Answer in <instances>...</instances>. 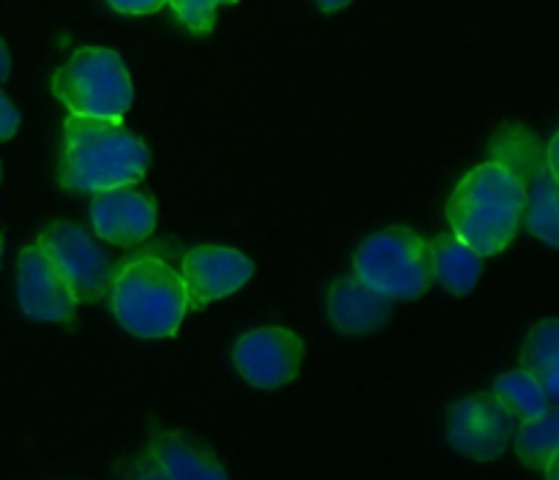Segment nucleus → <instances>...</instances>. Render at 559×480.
<instances>
[{
    "instance_id": "f257e3e1",
    "label": "nucleus",
    "mask_w": 559,
    "mask_h": 480,
    "mask_svg": "<svg viewBox=\"0 0 559 480\" xmlns=\"http://www.w3.org/2000/svg\"><path fill=\"white\" fill-rule=\"evenodd\" d=\"M151 167L145 142L118 120L69 115L63 123V153L58 183L66 191H107L136 185Z\"/></svg>"
},
{
    "instance_id": "f03ea898",
    "label": "nucleus",
    "mask_w": 559,
    "mask_h": 480,
    "mask_svg": "<svg viewBox=\"0 0 559 480\" xmlns=\"http://www.w3.org/2000/svg\"><path fill=\"white\" fill-rule=\"evenodd\" d=\"M524 185L516 175L497 161H486L464 175L448 200V221L453 235L478 251L495 256L516 238L524 213Z\"/></svg>"
},
{
    "instance_id": "7ed1b4c3",
    "label": "nucleus",
    "mask_w": 559,
    "mask_h": 480,
    "mask_svg": "<svg viewBox=\"0 0 559 480\" xmlns=\"http://www.w3.org/2000/svg\"><path fill=\"white\" fill-rule=\"evenodd\" d=\"M107 298L118 325L136 338H173L186 316L180 273L145 251L115 267Z\"/></svg>"
},
{
    "instance_id": "20e7f679",
    "label": "nucleus",
    "mask_w": 559,
    "mask_h": 480,
    "mask_svg": "<svg viewBox=\"0 0 559 480\" xmlns=\"http://www.w3.org/2000/svg\"><path fill=\"white\" fill-rule=\"evenodd\" d=\"M52 93L80 118L123 120L134 101L129 69L115 49L82 47L52 76Z\"/></svg>"
},
{
    "instance_id": "39448f33",
    "label": "nucleus",
    "mask_w": 559,
    "mask_h": 480,
    "mask_svg": "<svg viewBox=\"0 0 559 480\" xmlns=\"http://www.w3.org/2000/svg\"><path fill=\"white\" fill-rule=\"evenodd\" d=\"M491 161L511 169L524 185V221L527 229L544 243L557 245L559 240V196L557 169L546 158V147L527 125L511 123L495 134L489 145Z\"/></svg>"
},
{
    "instance_id": "423d86ee",
    "label": "nucleus",
    "mask_w": 559,
    "mask_h": 480,
    "mask_svg": "<svg viewBox=\"0 0 559 480\" xmlns=\"http://www.w3.org/2000/svg\"><path fill=\"white\" fill-rule=\"evenodd\" d=\"M355 278L385 300H415L429 289V245L407 227L369 235L355 254Z\"/></svg>"
},
{
    "instance_id": "0eeeda50",
    "label": "nucleus",
    "mask_w": 559,
    "mask_h": 480,
    "mask_svg": "<svg viewBox=\"0 0 559 480\" xmlns=\"http://www.w3.org/2000/svg\"><path fill=\"white\" fill-rule=\"evenodd\" d=\"M36 245L60 273L76 303H96V300L107 298L109 281H112V262L104 256L96 240L80 224H49L38 235Z\"/></svg>"
},
{
    "instance_id": "6e6552de",
    "label": "nucleus",
    "mask_w": 559,
    "mask_h": 480,
    "mask_svg": "<svg viewBox=\"0 0 559 480\" xmlns=\"http://www.w3.org/2000/svg\"><path fill=\"white\" fill-rule=\"evenodd\" d=\"M516 418L495 393H473L448 409L445 436L453 451L475 461H495L511 445Z\"/></svg>"
},
{
    "instance_id": "1a4fd4ad",
    "label": "nucleus",
    "mask_w": 559,
    "mask_h": 480,
    "mask_svg": "<svg viewBox=\"0 0 559 480\" xmlns=\"http://www.w3.org/2000/svg\"><path fill=\"white\" fill-rule=\"evenodd\" d=\"M304 355V341L289 327H257L235 341L233 363L257 391H276L298 376Z\"/></svg>"
},
{
    "instance_id": "9d476101",
    "label": "nucleus",
    "mask_w": 559,
    "mask_h": 480,
    "mask_svg": "<svg viewBox=\"0 0 559 480\" xmlns=\"http://www.w3.org/2000/svg\"><path fill=\"white\" fill-rule=\"evenodd\" d=\"M254 276V262L227 245H197L183 254L180 281L186 289V311L205 309L213 300L238 292Z\"/></svg>"
},
{
    "instance_id": "9b49d317",
    "label": "nucleus",
    "mask_w": 559,
    "mask_h": 480,
    "mask_svg": "<svg viewBox=\"0 0 559 480\" xmlns=\"http://www.w3.org/2000/svg\"><path fill=\"white\" fill-rule=\"evenodd\" d=\"M16 300L33 322H71L76 300L38 245H25L16 262Z\"/></svg>"
},
{
    "instance_id": "f8f14e48",
    "label": "nucleus",
    "mask_w": 559,
    "mask_h": 480,
    "mask_svg": "<svg viewBox=\"0 0 559 480\" xmlns=\"http://www.w3.org/2000/svg\"><path fill=\"white\" fill-rule=\"evenodd\" d=\"M91 221L98 238L107 243L136 245L156 229V205L151 196L129 185L96 191L91 202Z\"/></svg>"
},
{
    "instance_id": "ddd939ff",
    "label": "nucleus",
    "mask_w": 559,
    "mask_h": 480,
    "mask_svg": "<svg viewBox=\"0 0 559 480\" xmlns=\"http://www.w3.org/2000/svg\"><path fill=\"white\" fill-rule=\"evenodd\" d=\"M145 453L167 480H229L227 469L213 456L211 447L180 431H156Z\"/></svg>"
},
{
    "instance_id": "4468645a",
    "label": "nucleus",
    "mask_w": 559,
    "mask_h": 480,
    "mask_svg": "<svg viewBox=\"0 0 559 480\" xmlns=\"http://www.w3.org/2000/svg\"><path fill=\"white\" fill-rule=\"evenodd\" d=\"M328 316L338 333L366 336V333H374L385 325L388 316H391V300L371 292L355 276L338 278L328 292Z\"/></svg>"
},
{
    "instance_id": "2eb2a0df",
    "label": "nucleus",
    "mask_w": 559,
    "mask_h": 480,
    "mask_svg": "<svg viewBox=\"0 0 559 480\" xmlns=\"http://www.w3.org/2000/svg\"><path fill=\"white\" fill-rule=\"evenodd\" d=\"M429 273L453 295H469L484 273V256L453 232H442L429 243Z\"/></svg>"
},
{
    "instance_id": "dca6fc26",
    "label": "nucleus",
    "mask_w": 559,
    "mask_h": 480,
    "mask_svg": "<svg viewBox=\"0 0 559 480\" xmlns=\"http://www.w3.org/2000/svg\"><path fill=\"white\" fill-rule=\"evenodd\" d=\"M522 369L538 376L551 401L559 398V322L544 320L527 333L522 347Z\"/></svg>"
},
{
    "instance_id": "f3484780",
    "label": "nucleus",
    "mask_w": 559,
    "mask_h": 480,
    "mask_svg": "<svg viewBox=\"0 0 559 480\" xmlns=\"http://www.w3.org/2000/svg\"><path fill=\"white\" fill-rule=\"evenodd\" d=\"M491 393L500 398L502 407H506L516 420L540 418V415L555 404L549 398V393L544 391L538 376H533L524 369H513L497 376L495 391Z\"/></svg>"
},
{
    "instance_id": "a211bd4d",
    "label": "nucleus",
    "mask_w": 559,
    "mask_h": 480,
    "mask_svg": "<svg viewBox=\"0 0 559 480\" xmlns=\"http://www.w3.org/2000/svg\"><path fill=\"white\" fill-rule=\"evenodd\" d=\"M516 456L522 458L527 467L544 469L546 464L559 458V412L557 407L546 409L540 418L522 420L511 436Z\"/></svg>"
},
{
    "instance_id": "6ab92c4d",
    "label": "nucleus",
    "mask_w": 559,
    "mask_h": 480,
    "mask_svg": "<svg viewBox=\"0 0 559 480\" xmlns=\"http://www.w3.org/2000/svg\"><path fill=\"white\" fill-rule=\"evenodd\" d=\"M169 9L175 11L178 22L183 27H189L191 33H205L213 31L216 25V9L227 3H238V0H167Z\"/></svg>"
},
{
    "instance_id": "aec40b11",
    "label": "nucleus",
    "mask_w": 559,
    "mask_h": 480,
    "mask_svg": "<svg viewBox=\"0 0 559 480\" xmlns=\"http://www.w3.org/2000/svg\"><path fill=\"white\" fill-rule=\"evenodd\" d=\"M107 3L112 5L115 11H120V14L142 16V14H156L167 0H107Z\"/></svg>"
},
{
    "instance_id": "412c9836",
    "label": "nucleus",
    "mask_w": 559,
    "mask_h": 480,
    "mask_svg": "<svg viewBox=\"0 0 559 480\" xmlns=\"http://www.w3.org/2000/svg\"><path fill=\"white\" fill-rule=\"evenodd\" d=\"M20 129V112H16L14 104L0 93V142L11 140Z\"/></svg>"
},
{
    "instance_id": "4be33fe9",
    "label": "nucleus",
    "mask_w": 559,
    "mask_h": 480,
    "mask_svg": "<svg viewBox=\"0 0 559 480\" xmlns=\"http://www.w3.org/2000/svg\"><path fill=\"white\" fill-rule=\"evenodd\" d=\"M126 480H167V475H164L162 469H158V464L145 453Z\"/></svg>"
},
{
    "instance_id": "5701e85b",
    "label": "nucleus",
    "mask_w": 559,
    "mask_h": 480,
    "mask_svg": "<svg viewBox=\"0 0 559 480\" xmlns=\"http://www.w3.org/2000/svg\"><path fill=\"white\" fill-rule=\"evenodd\" d=\"M9 71H11V58H9V49H5L3 38H0V82L9 80Z\"/></svg>"
},
{
    "instance_id": "b1692460",
    "label": "nucleus",
    "mask_w": 559,
    "mask_h": 480,
    "mask_svg": "<svg viewBox=\"0 0 559 480\" xmlns=\"http://www.w3.org/2000/svg\"><path fill=\"white\" fill-rule=\"evenodd\" d=\"M320 3V9L325 11V14H333V11H342L344 5H349L353 0H317Z\"/></svg>"
},
{
    "instance_id": "393cba45",
    "label": "nucleus",
    "mask_w": 559,
    "mask_h": 480,
    "mask_svg": "<svg viewBox=\"0 0 559 480\" xmlns=\"http://www.w3.org/2000/svg\"><path fill=\"white\" fill-rule=\"evenodd\" d=\"M540 472H546V478H549V480H557V458H555V461L546 464V467L540 469Z\"/></svg>"
},
{
    "instance_id": "a878e982",
    "label": "nucleus",
    "mask_w": 559,
    "mask_h": 480,
    "mask_svg": "<svg viewBox=\"0 0 559 480\" xmlns=\"http://www.w3.org/2000/svg\"><path fill=\"white\" fill-rule=\"evenodd\" d=\"M0 260H3V235H0Z\"/></svg>"
}]
</instances>
